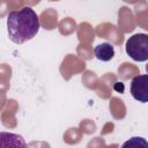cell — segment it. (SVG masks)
I'll return each mask as SVG.
<instances>
[{
    "instance_id": "obj_3",
    "label": "cell",
    "mask_w": 148,
    "mask_h": 148,
    "mask_svg": "<svg viewBox=\"0 0 148 148\" xmlns=\"http://www.w3.org/2000/svg\"><path fill=\"white\" fill-rule=\"evenodd\" d=\"M131 95L141 103H148V74L136 75L131 82Z\"/></svg>"
},
{
    "instance_id": "obj_2",
    "label": "cell",
    "mask_w": 148,
    "mask_h": 148,
    "mask_svg": "<svg viewBox=\"0 0 148 148\" xmlns=\"http://www.w3.org/2000/svg\"><path fill=\"white\" fill-rule=\"evenodd\" d=\"M126 53L134 61L148 60V35L135 34L126 40Z\"/></svg>"
},
{
    "instance_id": "obj_4",
    "label": "cell",
    "mask_w": 148,
    "mask_h": 148,
    "mask_svg": "<svg viewBox=\"0 0 148 148\" xmlns=\"http://www.w3.org/2000/svg\"><path fill=\"white\" fill-rule=\"evenodd\" d=\"M94 53L98 60L110 61L114 57V47L109 43H102L94 49Z\"/></svg>"
},
{
    "instance_id": "obj_5",
    "label": "cell",
    "mask_w": 148,
    "mask_h": 148,
    "mask_svg": "<svg viewBox=\"0 0 148 148\" xmlns=\"http://www.w3.org/2000/svg\"><path fill=\"white\" fill-rule=\"evenodd\" d=\"M138 147V146H143V147H148V142L143 139V138H139V136H134L131 140L126 141L123 147Z\"/></svg>"
},
{
    "instance_id": "obj_1",
    "label": "cell",
    "mask_w": 148,
    "mask_h": 148,
    "mask_svg": "<svg viewBox=\"0 0 148 148\" xmlns=\"http://www.w3.org/2000/svg\"><path fill=\"white\" fill-rule=\"evenodd\" d=\"M40 23L31 7H23L9 12L7 16V31L9 39L15 44H23L34 38L39 31Z\"/></svg>"
}]
</instances>
